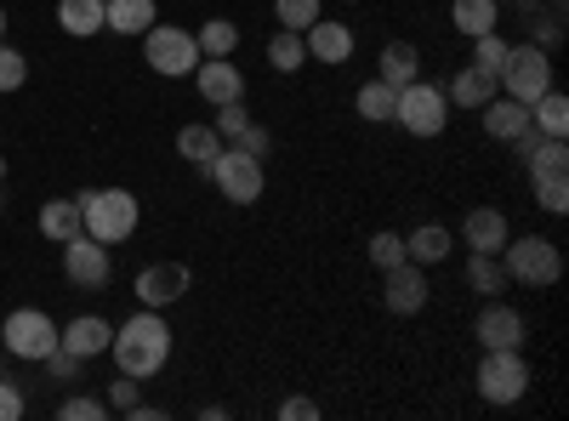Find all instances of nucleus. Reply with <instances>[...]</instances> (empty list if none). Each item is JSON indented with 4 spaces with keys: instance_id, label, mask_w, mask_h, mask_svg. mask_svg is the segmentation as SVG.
I'll list each match as a JSON object with an SVG mask.
<instances>
[{
    "instance_id": "nucleus-38",
    "label": "nucleus",
    "mask_w": 569,
    "mask_h": 421,
    "mask_svg": "<svg viewBox=\"0 0 569 421\" xmlns=\"http://www.w3.org/2000/svg\"><path fill=\"white\" fill-rule=\"evenodd\" d=\"M246 126H251V109H246V103H222V109H217V137H222V143H233Z\"/></svg>"
},
{
    "instance_id": "nucleus-33",
    "label": "nucleus",
    "mask_w": 569,
    "mask_h": 421,
    "mask_svg": "<svg viewBox=\"0 0 569 421\" xmlns=\"http://www.w3.org/2000/svg\"><path fill=\"white\" fill-rule=\"evenodd\" d=\"M530 189H536V206H541L547 217H563V211H569V177H563V171L530 177Z\"/></svg>"
},
{
    "instance_id": "nucleus-26",
    "label": "nucleus",
    "mask_w": 569,
    "mask_h": 421,
    "mask_svg": "<svg viewBox=\"0 0 569 421\" xmlns=\"http://www.w3.org/2000/svg\"><path fill=\"white\" fill-rule=\"evenodd\" d=\"M353 109H359V120H370V126H388L393 109H399V91H393L388 80H365V86L353 91Z\"/></svg>"
},
{
    "instance_id": "nucleus-36",
    "label": "nucleus",
    "mask_w": 569,
    "mask_h": 421,
    "mask_svg": "<svg viewBox=\"0 0 569 421\" xmlns=\"http://www.w3.org/2000/svg\"><path fill=\"white\" fill-rule=\"evenodd\" d=\"M23 80H29V58L0 40V91H23Z\"/></svg>"
},
{
    "instance_id": "nucleus-13",
    "label": "nucleus",
    "mask_w": 569,
    "mask_h": 421,
    "mask_svg": "<svg viewBox=\"0 0 569 421\" xmlns=\"http://www.w3.org/2000/svg\"><path fill=\"white\" fill-rule=\"evenodd\" d=\"M194 86H200V98H206L211 109H222V103H246V74H240V63H233V58H200Z\"/></svg>"
},
{
    "instance_id": "nucleus-1",
    "label": "nucleus",
    "mask_w": 569,
    "mask_h": 421,
    "mask_svg": "<svg viewBox=\"0 0 569 421\" xmlns=\"http://www.w3.org/2000/svg\"><path fill=\"white\" fill-rule=\"evenodd\" d=\"M109 353H114V364H120V377L149 382V377H160V370L171 364V324L160 319V308H142V313H131L126 324H114Z\"/></svg>"
},
{
    "instance_id": "nucleus-4",
    "label": "nucleus",
    "mask_w": 569,
    "mask_h": 421,
    "mask_svg": "<svg viewBox=\"0 0 569 421\" xmlns=\"http://www.w3.org/2000/svg\"><path fill=\"white\" fill-rule=\"evenodd\" d=\"M530 359H525V348H485V359H479V377H472V388H479V399L485 404H496V410H507V404H518L530 393Z\"/></svg>"
},
{
    "instance_id": "nucleus-2",
    "label": "nucleus",
    "mask_w": 569,
    "mask_h": 421,
    "mask_svg": "<svg viewBox=\"0 0 569 421\" xmlns=\"http://www.w3.org/2000/svg\"><path fill=\"white\" fill-rule=\"evenodd\" d=\"M80 217H86V233L91 240H103V245H126L137 222H142V206L131 189H80Z\"/></svg>"
},
{
    "instance_id": "nucleus-7",
    "label": "nucleus",
    "mask_w": 569,
    "mask_h": 421,
    "mask_svg": "<svg viewBox=\"0 0 569 421\" xmlns=\"http://www.w3.org/2000/svg\"><path fill=\"white\" fill-rule=\"evenodd\" d=\"M393 126H405L410 137H445V126H450V98H445V86H433V80H410V86H399V109H393Z\"/></svg>"
},
{
    "instance_id": "nucleus-32",
    "label": "nucleus",
    "mask_w": 569,
    "mask_h": 421,
    "mask_svg": "<svg viewBox=\"0 0 569 421\" xmlns=\"http://www.w3.org/2000/svg\"><path fill=\"white\" fill-rule=\"evenodd\" d=\"M365 257L382 268V273L399 268V262H410V257H405V233H399V228H376V233H370V245H365Z\"/></svg>"
},
{
    "instance_id": "nucleus-20",
    "label": "nucleus",
    "mask_w": 569,
    "mask_h": 421,
    "mask_svg": "<svg viewBox=\"0 0 569 421\" xmlns=\"http://www.w3.org/2000/svg\"><path fill=\"white\" fill-rule=\"evenodd\" d=\"M450 251H456V240H450L445 222H421V228L405 233V257H410L416 268H439Z\"/></svg>"
},
{
    "instance_id": "nucleus-5",
    "label": "nucleus",
    "mask_w": 569,
    "mask_h": 421,
    "mask_svg": "<svg viewBox=\"0 0 569 421\" xmlns=\"http://www.w3.org/2000/svg\"><path fill=\"white\" fill-rule=\"evenodd\" d=\"M501 268H507L512 285L552 291L558 279H563V251L547 240V233H530V240H507V245H501Z\"/></svg>"
},
{
    "instance_id": "nucleus-43",
    "label": "nucleus",
    "mask_w": 569,
    "mask_h": 421,
    "mask_svg": "<svg viewBox=\"0 0 569 421\" xmlns=\"http://www.w3.org/2000/svg\"><path fill=\"white\" fill-rule=\"evenodd\" d=\"M0 40H7V7H0Z\"/></svg>"
},
{
    "instance_id": "nucleus-17",
    "label": "nucleus",
    "mask_w": 569,
    "mask_h": 421,
    "mask_svg": "<svg viewBox=\"0 0 569 421\" xmlns=\"http://www.w3.org/2000/svg\"><path fill=\"white\" fill-rule=\"evenodd\" d=\"M507 240H512L507 211L479 206V211H467V217H461V245H467V251H490V257H501V245H507Z\"/></svg>"
},
{
    "instance_id": "nucleus-25",
    "label": "nucleus",
    "mask_w": 569,
    "mask_h": 421,
    "mask_svg": "<svg viewBox=\"0 0 569 421\" xmlns=\"http://www.w3.org/2000/svg\"><path fill=\"white\" fill-rule=\"evenodd\" d=\"M58 29L74 40L103 34V0H58Z\"/></svg>"
},
{
    "instance_id": "nucleus-24",
    "label": "nucleus",
    "mask_w": 569,
    "mask_h": 421,
    "mask_svg": "<svg viewBox=\"0 0 569 421\" xmlns=\"http://www.w3.org/2000/svg\"><path fill=\"white\" fill-rule=\"evenodd\" d=\"M507 285H512V279H507L501 257H490V251H467V291H479V297L490 302V297H501Z\"/></svg>"
},
{
    "instance_id": "nucleus-11",
    "label": "nucleus",
    "mask_w": 569,
    "mask_h": 421,
    "mask_svg": "<svg viewBox=\"0 0 569 421\" xmlns=\"http://www.w3.org/2000/svg\"><path fill=\"white\" fill-rule=\"evenodd\" d=\"M188 285H194V273H188V262H149L137 279H131V291L142 308H177L188 297Z\"/></svg>"
},
{
    "instance_id": "nucleus-18",
    "label": "nucleus",
    "mask_w": 569,
    "mask_h": 421,
    "mask_svg": "<svg viewBox=\"0 0 569 421\" xmlns=\"http://www.w3.org/2000/svg\"><path fill=\"white\" fill-rule=\"evenodd\" d=\"M479 120H485V131L496 137V143H518V137L530 131V103H512L507 91H496V98L479 109Z\"/></svg>"
},
{
    "instance_id": "nucleus-16",
    "label": "nucleus",
    "mask_w": 569,
    "mask_h": 421,
    "mask_svg": "<svg viewBox=\"0 0 569 421\" xmlns=\"http://www.w3.org/2000/svg\"><path fill=\"white\" fill-rule=\"evenodd\" d=\"M302 46H308V63H348L353 58V29L342 18H313L302 29Z\"/></svg>"
},
{
    "instance_id": "nucleus-14",
    "label": "nucleus",
    "mask_w": 569,
    "mask_h": 421,
    "mask_svg": "<svg viewBox=\"0 0 569 421\" xmlns=\"http://www.w3.org/2000/svg\"><path fill=\"white\" fill-rule=\"evenodd\" d=\"M472 337H479V348H525V313L501 297H490L479 324H472Z\"/></svg>"
},
{
    "instance_id": "nucleus-27",
    "label": "nucleus",
    "mask_w": 569,
    "mask_h": 421,
    "mask_svg": "<svg viewBox=\"0 0 569 421\" xmlns=\"http://www.w3.org/2000/svg\"><path fill=\"white\" fill-rule=\"evenodd\" d=\"M450 23L472 40V34H490L501 23V0H450Z\"/></svg>"
},
{
    "instance_id": "nucleus-21",
    "label": "nucleus",
    "mask_w": 569,
    "mask_h": 421,
    "mask_svg": "<svg viewBox=\"0 0 569 421\" xmlns=\"http://www.w3.org/2000/svg\"><path fill=\"white\" fill-rule=\"evenodd\" d=\"M496 91H501V86H496V74H485V69H472V63H467V69H456V74H450L445 98H450V109H485V103L496 98Z\"/></svg>"
},
{
    "instance_id": "nucleus-28",
    "label": "nucleus",
    "mask_w": 569,
    "mask_h": 421,
    "mask_svg": "<svg viewBox=\"0 0 569 421\" xmlns=\"http://www.w3.org/2000/svg\"><path fill=\"white\" fill-rule=\"evenodd\" d=\"M217 149H222V137H217V126H206V120H194V126L177 131V154H182L188 166H211Z\"/></svg>"
},
{
    "instance_id": "nucleus-3",
    "label": "nucleus",
    "mask_w": 569,
    "mask_h": 421,
    "mask_svg": "<svg viewBox=\"0 0 569 421\" xmlns=\"http://www.w3.org/2000/svg\"><path fill=\"white\" fill-rule=\"evenodd\" d=\"M200 177H206V182H217V194H222L228 206H257V200H262V189H268L262 160H257V154H246L240 143H222V149H217V160H211V166H200Z\"/></svg>"
},
{
    "instance_id": "nucleus-39",
    "label": "nucleus",
    "mask_w": 569,
    "mask_h": 421,
    "mask_svg": "<svg viewBox=\"0 0 569 421\" xmlns=\"http://www.w3.org/2000/svg\"><path fill=\"white\" fill-rule=\"evenodd\" d=\"M233 143H240L246 154H257V160H268V149H273V137H268V126H257V120H251V126H246L240 137H233Z\"/></svg>"
},
{
    "instance_id": "nucleus-22",
    "label": "nucleus",
    "mask_w": 569,
    "mask_h": 421,
    "mask_svg": "<svg viewBox=\"0 0 569 421\" xmlns=\"http://www.w3.org/2000/svg\"><path fill=\"white\" fill-rule=\"evenodd\" d=\"M376 80H388L393 91L421 80V52H416V40H388L382 46V58H376Z\"/></svg>"
},
{
    "instance_id": "nucleus-19",
    "label": "nucleus",
    "mask_w": 569,
    "mask_h": 421,
    "mask_svg": "<svg viewBox=\"0 0 569 421\" xmlns=\"http://www.w3.org/2000/svg\"><path fill=\"white\" fill-rule=\"evenodd\" d=\"M160 23V0H103V29L114 34H149Z\"/></svg>"
},
{
    "instance_id": "nucleus-37",
    "label": "nucleus",
    "mask_w": 569,
    "mask_h": 421,
    "mask_svg": "<svg viewBox=\"0 0 569 421\" xmlns=\"http://www.w3.org/2000/svg\"><path fill=\"white\" fill-rule=\"evenodd\" d=\"M58 415H63V421H103V415H109V399L74 393V399H63V404H58Z\"/></svg>"
},
{
    "instance_id": "nucleus-29",
    "label": "nucleus",
    "mask_w": 569,
    "mask_h": 421,
    "mask_svg": "<svg viewBox=\"0 0 569 421\" xmlns=\"http://www.w3.org/2000/svg\"><path fill=\"white\" fill-rule=\"evenodd\" d=\"M530 126H536L541 137H563V131H569V98H563L558 86H547L541 98L530 103Z\"/></svg>"
},
{
    "instance_id": "nucleus-9",
    "label": "nucleus",
    "mask_w": 569,
    "mask_h": 421,
    "mask_svg": "<svg viewBox=\"0 0 569 421\" xmlns=\"http://www.w3.org/2000/svg\"><path fill=\"white\" fill-rule=\"evenodd\" d=\"M496 86L507 91L512 103H536L541 91L552 86V52H547V46H536V40L530 46H512L501 74H496Z\"/></svg>"
},
{
    "instance_id": "nucleus-41",
    "label": "nucleus",
    "mask_w": 569,
    "mask_h": 421,
    "mask_svg": "<svg viewBox=\"0 0 569 421\" xmlns=\"http://www.w3.org/2000/svg\"><path fill=\"white\" fill-rule=\"evenodd\" d=\"M131 404H137V377H120V382H109V410L131 415Z\"/></svg>"
},
{
    "instance_id": "nucleus-10",
    "label": "nucleus",
    "mask_w": 569,
    "mask_h": 421,
    "mask_svg": "<svg viewBox=\"0 0 569 421\" xmlns=\"http://www.w3.org/2000/svg\"><path fill=\"white\" fill-rule=\"evenodd\" d=\"M63 279L80 291H103L114 279V257L103 240H91V233H74V240H63Z\"/></svg>"
},
{
    "instance_id": "nucleus-40",
    "label": "nucleus",
    "mask_w": 569,
    "mask_h": 421,
    "mask_svg": "<svg viewBox=\"0 0 569 421\" xmlns=\"http://www.w3.org/2000/svg\"><path fill=\"white\" fill-rule=\"evenodd\" d=\"M23 410H29L23 388L18 382H0V421H23Z\"/></svg>"
},
{
    "instance_id": "nucleus-23",
    "label": "nucleus",
    "mask_w": 569,
    "mask_h": 421,
    "mask_svg": "<svg viewBox=\"0 0 569 421\" xmlns=\"http://www.w3.org/2000/svg\"><path fill=\"white\" fill-rule=\"evenodd\" d=\"M40 233L52 245L74 240V233H86V217H80V200H46L40 206Z\"/></svg>"
},
{
    "instance_id": "nucleus-31",
    "label": "nucleus",
    "mask_w": 569,
    "mask_h": 421,
    "mask_svg": "<svg viewBox=\"0 0 569 421\" xmlns=\"http://www.w3.org/2000/svg\"><path fill=\"white\" fill-rule=\"evenodd\" d=\"M302 63H308L302 34H297V29H273V40H268V69H273V74H297Z\"/></svg>"
},
{
    "instance_id": "nucleus-12",
    "label": "nucleus",
    "mask_w": 569,
    "mask_h": 421,
    "mask_svg": "<svg viewBox=\"0 0 569 421\" xmlns=\"http://www.w3.org/2000/svg\"><path fill=\"white\" fill-rule=\"evenodd\" d=\"M427 297H433V285H427V268L399 262V268L382 273V308H388L393 319H416V313L427 308Z\"/></svg>"
},
{
    "instance_id": "nucleus-44",
    "label": "nucleus",
    "mask_w": 569,
    "mask_h": 421,
    "mask_svg": "<svg viewBox=\"0 0 569 421\" xmlns=\"http://www.w3.org/2000/svg\"><path fill=\"white\" fill-rule=\"evenodd\" d=\"M0 182H7V154H0Z\"/></svg>"
},
{
    "instance_id": "nucleus-8",
    "label": "nucleus",
    "mask_w": 569,
    "mask_h": 421,
    "mask_svg": "<svg viewBox=\"0 0 569 421\" xmlns=\"http://www.w3.org/2000/svg\"><path fill=\"white\" fill-rule=\"evenodd\" d=\"M142 63H149L154 74H166V80H188V74L200 69V40H194V29L154 23L149 34H142Z\"/></svg>"
},
{
    "instance_id": "nucleus-30",
    "label": "nucleus",
    "mask_w": 569,
    "mask_h": 421,
    "mask_svg": "<svg viewBox=\"0 0 569 421\" xmlns=\"http://www.w3.org/2000/svg\"><path fill=\"white\" fill-rule=\"evenodd\" d=\"M194 40H200V58H233L240 52V23L233 18H206L194 29Z\"/></svg>"
},
{
    "instance_id": "nucleus-35",
    "label": "nucleus",
    "mask_w": 569,
    "mask_h": 421,
    "mask_svg": "<svg viewBox=\"0 0 569 421\" xmlns=\"http://www.w3.org/2000/svg\"><path fill=\"white\" fill-rule=\"evenodd\" d=\"M273 18H279V29H297V34H302V29H308L313 18H325V12H319V0H273Z\"/></svg>"
},
{
    "instance_id": "nucleus-42",
    "label": "nucleus",
    "mask_w": 569,
    "mask_h": 421,
    "mask_svg": "<svg viewBox=\"0 0 569 421\" xmlns=\"http://www.w3.org/2000/svg\"><path fill=\"white\" fill-rule=\"evenodd\" d=\"M279 415H284V421H319V404H313L308 393H297V399L279 404Z\"/></svg>"
},
{
    "instance_id": "nucleus-34",
    "label": "nucleus",
    "mask_w": 569,
    "mask_h": 421,
    "mask_svg": "<svg viewBox=\"0 0 569 421\" xmlns=\"http://www.w3.org/2000/svg\"><path fill=\"white\" fill-rule=\"evenodd\" d=\"M507 52H512V40H501L496 29H490V34H472V69H485V74H501Z\"/></svg>"
},
{
    "instance_id": "nucleus-15",
    "label": "nucleus",
    "mask_w": 569,
    "mask_h": 421,
    "mask_svg": "<svg viewBox=\"0 0 569 421\" xmlns=\"http://www.w3.org/2000/svg\"><path fill=\"white\" fill-rule=\"evenodd\" d=\"M109 342H114V324H109L103 313H80V319H69L63 331H58V348L74 353L80 364H86V359H103Z\"/></svg>"
},
{
    "instance_id": "nucleus-6",
    "label": "nucleus",
    "mask_w": 569,
    "mask_h": 421,
    "mask_svg": "<svg viewBox=\"0 0 569 421\" xmlns=\"http://www.w3.org/2000/svg\"><path fill=\"white\" fill-rule=\"evenodd\" d=\"M58 331H63V324L46 308H12L7 324H0V353H12L23 364H40L46 353L58 348Z\"/></svg>"
}]
</instances>
